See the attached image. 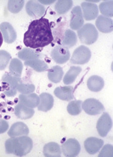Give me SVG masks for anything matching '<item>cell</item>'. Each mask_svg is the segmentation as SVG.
Listing matches in <instances>:
<instances>
[{
  "label": "cell",
  "mask_w": 113,
  "mask_h": 157,
  "mask_svg": "<svg viewBox=\"0 0 113 157\" xmlns=\"http://www.w3.org/2000/svg\"><path fill=\"white\" fill-rule=\"evenodd\" d=\"M53 35L49 21L41 18L32 21L23 37L24 45L30 48H43L51 44Z\"/></svg>",
  "instance_id": "obj_1"
},
{
  "label": "cell",
  "mask_w": 113,
  "mask_h": 157,
  "mask_svg": "<svg viewBox=\"0 0 113 157\" xmlns=\"http://www.w3.org/2000/svg\"><path fill=\"white\" fill-rule=\"evenodd\" d=\"M32 147V140L27 136L10 138L5 142L6 153L18 156L27 155L30 152Z\"/></svg>",
  "instance_id": "obj_2"
},
{
  "label": "cell",
  "mask_w": 113,
  "mask_h": 157,
  "mask_svg": "<svg viewBox=\"0 0 113 157\" xmlns=\"http://www.w3.org/2000/svg\"><path fill=\"white\" fill-rule=\"evenodd\" d=\"M80 42L86 45H92L98 39L99 33L95 26L91 23H87L82 26L77 32Z\"/></svg>",
  "instance_id": "obj_3"
},
{
  "label": "cell",
  "mask_w": 113,
  "mask_h": 157,
  "mask_svg": "<svg viewBox=\"0 0 113 157\" xmlns=\"http://www.w3.org/2000/svg\"><path fill=\"white\" fill-rule=\"evenodd\" d=\"M91 58V52L90 49L84 45H81L73 52L70 62L72 64L83 65L89 62Z\"/></svg>",
  "instance_id": "obj_4"
},
{
  "label": "cell",
  "mask_w": 113,
  "mask_h": 157,
  "mask_svg": "<svg viewBox=\"0 0 113 157\" xmlns=\"http://www.w3.org/2000/svg\"><path fill=\"white\" fill-rule=\"evenodd\" d=\"M82 108L87 114L92 116L101 114L105 110L103 104L94 98L85 100L82 104Z\"/></svg>",
  "instance_id": "obj_5"
},
{
  "label": "cell",
  "mask_w": 113,
  "mask_h": 157,
  "mask_svg": "<svg viewBox=\"0 0 113 157\" xmlns=\"http://www.w3.org/2000/svg\"><path fill=\"white\" fill-rule=\"evenodd\" d=\"M81 150L79 142L74 138H70L61 146V151L63 155L67 157L77 156Z\"/></svg>",
  "instance_id": "obj_6"
},
{
  "label": "cell",
  "mask_w": 113,
  "mask_h": 157,
  "mask_svg": "<svg viewBox=\"0 0 113 157\" xmlns=\"http://www.w3.org/2000/svg\"><path fill=\"white\" fill-rule=\"evenodd\" d=\"M51 56L56 63L63 64L69 60L70 58V52L67 47L62 45H59L52 50Z\"/></svg>",
  "instance_id": "obj_7"
},
{
  "label": "cell",
  "mask_w": 113,
  "mask_h": 157,
  "mask_svg": "<svg viewBox=\"0 0 113 157\" xmlns=\"http://www.w3.org/2000/svg\"><path fill=\"white\" fill-rule=\"evenodd\" d=\"M112 126V122L109 114L107 113H104L97 123L96 128L99 135L101 137L106 136L110 132Z\"/></svg>",
  "instance_id": "obj_8"
},
{
  "label": "cell",
  "mask_w": 113,
  "mask_h": 157,
  "mask_svg": "<svg viewBox=\"0 0 113 157\" xmlns=\"http://www.w3.org/2000/svg\"><path fill=\"white\" fill-rule=\"evenodd\" d=\"M26 10L27 14L34 18H41L46 12L45 7L38 1L34 0L29 1L27 3Z\"/></svg>",
  "instance_id": "obj_9"
},
{
  "label": "cell",
  "mask_w": 113,
  "mask_h": 157,
  "mask_svg": "<svg viewBox=\"0 0 113 157\" xmlns=\"http://www.w3.org/2000/svg\"><path fill=\"white\" fill-rule=\"evenodd\" d=\"M84 23V20L81 7L79 6H75L71 12V19L70 27L73 30H78Z\"/></svg>",
  "instance_id": "obj_10"
},
{
  "label": "cell",
  "mask_w": 113,
  "mask_h": 157,
  "mask_svg": "<svg viewBox=\"0 0 113 157\" xmlns=\"http://www.w3.org/2000/svg\"><path fill=\"white\" fill-rule=\"evenodd\" d=\"M104 145V141L96 137H89L84 141V147L87 153L94 155L99 151Z\"/></svg>",
  "instance_id": "obj_11"
},
{
  "label": "cell",
  "mask_w": 113,
  "mask_h": 157,
  "mask_svg": "<svg viewBox=\"0 0 113 157\" xmlns=\"http://www.w3.org/2000/svg\"><path fill=\"white\" fill-rule=\"evenodd\" d=\"M0 31L2 33L4 40L7 44L14 43L17 39V33L15 29L8 22H3L0 25Z\"/></svg>",
  "instance_id": "obj_12"
},
{
  "label": "cell",
  "mask_w": 113,
  "mask_h": 157,
  "mask_svg": "<svg viewBox=\"0 0 113 157\" xmlns=\"http://www.w3.org/2000/svg\"><path fill=\"white\" fill-rule=\"evenodd\" d=\"M81 5L83 11V17L86 20H93L97 18L99 14V10L95 4L85 2Z\"/></svg>",
  "instance_id": "obj_13"
},
{
  "label": "cell",
  "mask_w": 113,
  "mask_h": 157,
  "mask_svg": "<svg viewBox=\"0 0 113 157\" xmlns=\"http://www.w3.org/2000/svg\"><path fill=\"white\" fill-rule=\"evenodd\" d=\"M29 133L28 126L23 122H17L12 125L9 129L8 135L11 138L27 136Z\"/></svg>",
  "instance_id": "obj_14"
},
{
  "label": "cell",
  "mask_w": 113,
  "mask_h": 157,
  "mask_svg": "<svg viewBox=\"0 0 113 157\" xmlns=\"http://www.w3.org/2000/svg\"><path fill=\"white\" fill-rule=\"evenodd\" d=\"M97 29L100 32L104 33H111L113 30L112 20L110 18L100 15L97 17L95 21Z\"/></svg>",
  "instance_id": "obj_15"
},
{
  "label": "cell",
  "mask_w": 113,
  "mask_h": 157,
  "mask_svg": "<svg viewBox=\"0 0 113 157\" xmlns=\"http://www.w3.org/2000/svg\"><path fill=\"white\" fill-rule=\"evenodd\" d=\"M74 88L72 86L58 87L54 90V95L61 100L70 101L74 99Z\"/></svg>",
  "instance_id": "obj_16"
},
{
  "label": "cell",
  "mask_w": 113,
  "mask_h": 157,
  "mask_svg": "<svg viewBox=\"0 0 113 157\" xmlns=\"http://www.w3.org/2000/svg\"><path fill=\"white\" fill-rule=\"evenodd\" d=\"M40 101L37 108L39 111L47 112L51 110L54 105V98L51 94L43 93L39 96Z\"/></svg>",
  "instance_id": "obj_17"
},
{
  "label": "cell",
  "mask_w": 113,
  "mask_h": 157,
  "mask_svg": "<svg viewBox=\"0 0 113 157\" xmlns=\"http://www.w3.org/2000/svg\"><path fill=\"white\" fill-rule=\"evenodd\" d=\"M18 99L19 102L31 108L38 106L40 101L39 96L35 93H30L29 94H22L19 96Z\"/></svg>",
  "instance_id": "obj_18"
},
{
  "label": "cell",
  "mask_w": 113,
  "mask_h": 157,
  "mask_svg": "<svg viewBox=\"0 0 113 157\" xmlns=\"http://www.w3.org/2000/svg\"><path fill=\"white\" fill-rule=\"evenodd\" d=\"M15 114L18 118L22 120L30 119L34 114L33 108H29L18 102L15 108Z\"/></svg>",
  "instance_id": "obj_19"
},
{
  "label": "cell",
  "mask_w": 113,
  "mask_h": 157,
  "mask_svg": "<svg viewBox=\"0 0 113 157\" xmlns=\"http://www.w3.org/2000/svg\"><path fill=\"white\" fill-rule=\"evenodd\" d=\"M104 86V79L100 76L92 75L87 81V87L92 92H99Z\"/></svg>",
  "instance_id": "obj_20"
},
{
  "label": "cell",
  "mask_w": 113,
  "mask_h": 157,
  "mask_svg": "<svg viewBox=\"0 0 113 157\" xmlns=\"http://www.w3.org/2000/svg\"><path fill=\"white\" fill-rule=\"evenodd\" d=\"M43 153L46 157H59L61 154V150L58 143L49 142L44 145Z\"/></svg>",
  "instance_id": "obj_21"
},
{
  "label": "cell",
  "mask_w": 113,
  "mask_h": 157,
  "mask_svg": "<svg viewBox=\"0 0 113 157\" xmlns=\"http://www.w3.org/2000/svg\"><path fill=\"white\" fill-rule=\"evenodd\" d=\"M18 57L22 60L28 61L35 59H39L42 54L37 53L34 50L29 48H24L18 53Z\"/></svg>",
  "instance_id": "obj_22"
},
{
  "label": "cell",
  "mask_w": 113,
  "mask_h": 157,
  "mask_svg": "<svg viewBox=\"0 0 113 157\" xmlns=\"http://www.w3.org/2000/svg\"><path fill=\"white\" fill-rule=\"evenodd\" d=\"M77 43V36L73 30L68 29L65 31L63 38L62 40V45L68 48L74 47Z\"/></svg>",
  "instance_id": "obj_23"
},
{
  "label": "cell",
  "mask_w": 113,
  "mask_h": 157,
  "mask_svg": "<svg viewBox=\"0 0 113 157\" xmlns=\"http://www.w3.org/2000/svg\"><path fill=\"white\" fill-rule=\"evenodd\" d=\"M24 65L32 68L34 71L38 72H44L49 69L47 64L44 61L40 59L26 61L24 62Z\"/></svg>",
  "instance_id": "obj_24"
},
{
  "label": "cell",
  "mask_w": 113,
  "mask_h": 157,
  "mask_svg": "<svg viewBox=\"0 0 113 157\" xmlns=\"http://www.w3.org/2000/svg\"><path fill=\"white\" fill-rule=\"evenodd\" d=\"M63 74V69L58 65H56L48 71L47 76L50 81L53 83H58L61 81Z\"/></svg>",
  "instance_id": "obj_25"
},
{
  "label": "cell",
  "mask_w": 113,
  "mask_h": 157,
  "mask_svg": "<svg viewBox=\"0 0 113 157\" xmlns=\"http://www.w3.org/2000/svg\"><path fill=\"white\" fill-rule=\"evenodd\" d=\"M82 71V68L77 66H72L65 74L63 78V82L66 85H70L73 83L77 76Z\"/></svg>",
  "instance_id": "obj_26"
},
{
  "label": "cell",
  "mask_w": 113,
  "mask_h": 157,
  "mask_svg": "<svg viewBox=\"0 0 113 157\" xmlns=\"http://www.w3.org/2000/svg\"><path fill=\"white\" fill-rule=\"evenodd\" d=\"M73 2L71 0H59L55 5L56 11L59 15H63L71 8Z\"/></svg>",
  "instance_id": "obj_27"
},
{
  "label": "cell",
  "mask_w": 113,
  "mask_h": 157,
  "mask_svg": "<svg viewBox=\"0 0 113 157\" xmlns=\"http://www.w3.org/2000/svg\"><path fill=\"white\" fill-rule=\"evenodd\" d=\"M23 70V64L18 59H13L9 65V71L11 74L20 77Z\"/></svg>",
  "instance_id": "obj_28"
},
{
  "label": "cell",
  "mask_w": 113,
  "mask_h": 157,
  "mask_svg": "<svg viewBox=\"0 0 113 157\" xmlns=\"http://www.w3.org/2000/svg\"><path fill=\"white\" fill-rule=\"evenodd\" d=\"M112 1H105L99 5V10L103 16L106 17H112Z\"/></svg>",
  "instance_id": "obj_29"
},
{
  "label": "cell",
  "mask_w": 113,
  "mask_h": 157,
  "mask_svg": "<svg viewBox=\"0 0 113 157\" xmlns=\"http://www.w3.org/2000/svg\"><path fill=\"white\" fill-rule=\"evenodd\" d=\"M2 80L3 82L8 83L11 87L17 89V86L21 81V78L16 77L14 75L11 74L10 73H6L2 77Z\"/></svg>",
  "instance_id": "obj_30"
},
{
  "label": "cell",
  "mask_w": 113,
  "mask_h": 157,
  "mask_svg": "<svg viewBox=\"0 0 113 157\" xmlns=\"http://www.w3.org/2000/svg\"><path fill=\"white\" fill-rule=\"evenodd\" d=\"M82 102L80 100L71 101L69 102L67 106L68 113L72 116H77L82 112Z\"/></svg>",
  "instance_id": "obj_31"
},
{
  "label": "cell",
  "mask_w": 113,
  "mask_h": 157,
  "mask_svg": "<svg viewBox=\"0 0 113 157\" xmlns=\"http://www.w3.org/2000/svg\"><path fill=\"white\" fill-rule=\"evenodd\" d=\"M23 0H10L8 3V9L13 13H18L23 7Z\"/></svg>",
  "instance_id": "obj_32"
},
{
  "label": "cell",
  "mask_w": 113,
  "mask_h": 157,
  "mask_svg": "<svg viewBox=\"0 0 113 157\" xmlns=\"http://www.w3.org/2000/svg\"><path fill=\"white\" fill-rule=\"evenodd\" d=\"M17 89L18 92L23 94H29L32 93L35 90V86L31 83H24L21 80Z\"/></svg>",
  "instance_id": "obj_33"
},
{
  "label": "cell",
  "mask_w": 113,
  "mask_h": 157,
  "mask_svg": "<svg viewBox=\"0 0 113 157\" xmlns=\"http://www.w3.org/2000/svg\"><path fill=\"white\" fill-rule=\"evenodd\" d=\"M11 58V55L8 52L3 50H0V71L5 69Z\"/></svg>",
  "instance_id": "obj_34"
},
{
  "label": "cell",
  "mask_w": 113,
  "mask_h": 157,
  "mask_svg": "<svg viewBox=\"0 0 113 157\" xmlns=\"http://www.w3.org/2000/svg\"><path fill=\"white\" fill-rule=\"evenodd\" d=\"M113 147L109 144L104 145L100 153L99 154V157H112L113 156Z\"/></svg>",
  "instance_id": "obj_35"
},
{
  "label": "cell",
  "mask_w": 113,
  "mask_h": 157,
  "mask_svg": "<svg viewBox=\"0 0 113 157\" xmlns=\"http://www.w3.org/2000/svg\"><path fill=\"white\" fill-rule=\"evenodd\" d=\"M9 128V124L6 121L0 119V134L5 133Z\"/></svg>",
  "instance_id": "obj_36"
},
{
  "label": "cell",
  "mask_w": 113,
  "mask_h": 157,
  "mask_svg": "<svg viewBox=\"0 0 113 157\" xmlns=\"http://www.w3.org/2000/svg\"><path fill=\"white\" fill-rule=\"evenodd\" d=\"M17 90L16 89L11 87L9 85L5 91V94L8 97H12L14 96L17 94Z\"/></svg>",
  "instance_id": "obj_37"
},
{
  "label": "cell",
  "mask_w": 113,
  "mask_h": 157,
  "mask_svg": "<svg viewBox=\"0 0 113 157\" xmlns=\"http://www.w3.org/2000/svg\"><path fill=\"white\" fill-rule=\"evenodd\" d=\"M38 2L42 5H51L55 2L54 0H52V1H42V0H39V1H38Z\"/></svg>",
  "instance_id": "obj_38"
},
{
  "label": "cell",
  "mask_w": 113,
  "mask_h": 157,
  "mask_svg": "<svg viewBox=\"0 0 113 157\" xmlns=\"http://www.w3.org/2000/svg\"><path fill=\"white\" fill-rule=\"evenodd\" d=\"M3 37L1 31H0V47H2V45L3 44Z\"/></svg>",
  "instance_id": "obj_39"
}]
</instances>
